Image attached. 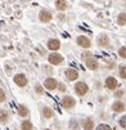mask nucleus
I'll return each instance as SVG.
<instances>
[{
    "label": "nucleus",
    "mask_w": 126,
    "mask_h": 130,
    "mask_svg": "<svg viewBox=\"0 0 126 130\" xmlns=\"http://www.w3.org/2000/svg\"><path fill=\"white\" fill-rule=\"evenodd\" d=\"M54 7L58 12H66L68 8H69V4L67 0H56L54 2Z\"/></svg>",
    "instance_id": "nucleus-11"
},
{
    "label": "nucleus",
    "mask_w": 126,
    "mask_h": 130,
    "mask_svg": "<svg viewBox=\"0 0 126 130\" xmlns=\"http://www.w3.org/2000/svg\"><path fill=\"white\" fill-rule=\"evenodd\" d=\"M21 127H22V130H32V129H33V125H32L31 121L25 120V121L21 124Z\"/></svg>",
    "instance_id": "nucleus-21"
},
{
    "label": "nucleus",
    "mask_w": 126,
    "mask_h": 130,
    "mask_svg": "<svg viewBox=\"0 0 126 130\" xmlns=\"http://www.w3.org/2000/svg\"><path fill=\"white\" fill-rule=\"evenodd\" d=\"M62 106L66 108V109H72L75 106H76V99L72 98L69 95H66L62 98Z\"/></svg>",
    "instance_id": "nucleus-7"
},
{
    "label": "nucleus",
    "mask_w": 126,
    "mask_h": 130,
    "mask_svg": "<svg viewBox=\"0 0 126 130\" xmlns=\"http://www.w3.org/2000/svg\"><path fill=\"white\" fill-rule=\"evenodd\" d=\"M89 91V86H87V84L86 83H84V81H79V83H76L75 84V93L77 95H85L86 93Z\"/></svg>",
    "instance_id": "nucleus-5"
},
{
    "label": "nucleus",
    "mask_w": 126,
    "mask_h": 130,
    "mask_svg": "<svg viewBox=\"0 0 126 130\" xmlns=\"http://www.w3.org/2000/svg\"><path fill=\"white\" fill-rule=\"evenodd\" d=\"M97 130H112L110 125H107V124H102L97 127Z\"/></svg>",
    "instance_id": "nucleus-26"
},
{
    "label": "nucleus",
    "mask_w": 126,
    "mask_h": 130,
    "mask_svg": "<svg viewBox=\"0 0 126 130\" xmlns=\"http://www.w3.org/2000/svg\"><path fill=\"white\" fill-rule=\"evenodd\" d=\"M122 2H126V0H122Z\"/></svg>",
    "instance_id": "nucleus-32"
},
{
    "label": "nucleus",
    "mask_w": 126,
    "mask_h": 130,
    "mask_svg": "<svg viewBox=\"0 0 126 130\" xmlns=\"http://www.w3.org/2000/svg\"><path fill=\"white\" fill-rule=\"evenodd\" d=\"M118 55L122 59H126V46H121L118 49Z\"/></svg>",
    "instance_id": "nucleus-23"
},
{
    "label": "nucleus",
    "mask_w": 126,
    "mask_h": 130,
    "mask_svg": "<svg viewBox=\"0 0 126 130\" xmlns=\"http://www.w3.org/2000/svg\"><path fill=\"white\" fill-rule=\"evenodd\" d=\"M82 127H84V130H93L94 129V121L90 119V117H87L82 122Z\"/></svg>",
    "instance_id": "nucleus-19"
},
{
    "label": "nucleus",
    "mask_w": 126,
    "mask_h": 130,
    "mask_svg": "<svg viewBox=\"0 0 126 130\" xmlns=\"http://www.w3.org/2000/svg\"><path fill=\"white\" fill-rule=\"evenodd\" d=\"M51 20H53V14L48 9H41L39 12V21L41 23H49L51 22Z\"/></svg>",
    "instance_id": "nucleus-3"
},
{
    "label": "nucleus",
    "mask_w": 126,
    "mask_h": 130,
    "mask_svg": "<svg viewBox=\"0 0 126 130\" xmlns=\"http://www.w3.org/2000/svg\"><path fill=\"white\" fill-rule=\"evenodd\" d=\"M122 94H123V91H122V90H118V91H116V93H115V97L121 98V97H122Z\"/></svg>",
    "instance_id": "nucleus-30"
},
{
    "label": "nucleus",
    "mask_w": 126,
    "mask_h": 130,
    "mask_svg": "<svg viewBox=\"0 0 126 130\" xmlns=\"http://www.w3.org/2000/svg\"><path fill=\"white\" fill-rule=\"evenodd\" d=\"M17 112H18V115H20L21 117H27L30 115V111H28V108L25 104H20V106H18Z\"/></svg>",
    "instance_id": "nucleus-14"
},
{
    "label": "nucleus",
    "mask_w": 126,
    "mask_h": 130,
    "mask_svg": "<svg viewBox=\"0 0 126 130\" xmlns=\"http://www.w3.org/2000/svg\"><path fill=\"white\" fill-rule=\"evenodd\" d=\"M69 126H71V129H72V130H79V125H77V122H76V121H71Z\"/></svg>",
    "instance_id": "nucleus-29"
},
{
    "label": "nucleus",
    "mask_w": 126,
    "mask_h": 130,
    "mask_svg": "<svg viewBox=\"0 0 126 130\" xmlns=\"http://www.w3.org/2000/svg\"><path fill=\"white\" fill-rule=\"evenodd\" d=\"M35 91L38 93L39 95H43V93H44V86H43L41 84H39V83H36V84H35Z\"/></svg>",
    "instance_id": "nucleus-22"
},
{
    "label": "nucleus",
    "mask_w": 126,
    "mask_h": 130,
    "mask_svg": "<svg viewBox=\"0 0 126 130\" xmlns=\"http://www.w3.org/2000/svg\"><path fill=\"white\" fill-rule=\"evenodd\" d=\"M48 62L53 66H59L64 62V57L59 53H56V52H51L49 55H48Z\"/></svg>",
    "instance_id": "nucleus-1"
},
{
    "label": "nucleus",
    "mask_w": 126,
    "mask_h": 130,
    "mask_svg": "<svg viewBox=\"0 0 126 130\" xmlns=\"http://www.w3.org/2000/svg\"><path fill=\"white\" fill-rule=\"evenodd\" d=\"M46 48L51 52H57L61 49V41L58 39H49L46 43Z\"/></svg>",
    "instance_id": "nucleus-8"
},
{
    "label": "nucleus",
    "mask_w": 126,
    "mask_h": 130,
    "mask_svg": "<svg viewBox=\"0 0 126 130\" xmlns=\"http://www.w3.org/2000/svg\"><path fill=\"white\" fill-rule=\"evenodd\" d=\"M43 71L45 73H48V75H50V73H53V67L48 66V64H43Z\"/></svg>",
    "instance_id": "nucleus-24"
},
{
    "label": "nucleus",
    "mask_w": 126,
    "mask_h": 130,
    "mask_svg": "<svg viewBox=\"0 0 126 130\" xmlns=\"http://www.w3.org/2000/svg\"><path fill=\"white\" fill-rule=\"evenodd\" d=\"M117 86H118V83H117V80H116L113 76H108V77L105 79V88H107V89L116 90Z\"/></svg>",
    "instance_id": "nucleus-13"
},
{
    "label": "nucleus",
    "mask_w": 126,
    "mask_h": 130,
    "mask_svg": "<svg viewBox=\"0 0 126 130\" xmlns=\"http://www.w3.org/2000/svg\"><path fill=\"white\" fill-rule=\"evenodd\" d=\"M97 44L100 46V48H110L111 46V40L108 38V35L105 34H100L97 39Z\"/></svg>",
    "instance_id": "nucleus-6"
},
{
    "label": "nucleus",
    "mask_w": 126,
    "mask_h": 130,
    "mask_svg": "<svg viewBox=\"0 0 126 130\" xmlns=\"http://www.w3.org/2000/svg\"><path fill=\"white\" fill-rule=\"evenodd\" d=\"M13 81L17 86H20V88H25L28 84V79H27V76L25 75V73H15V75L13 76Z\"/></svg>",
    "instance_id": "nucleus-2"
},
{
    "label": "nucleus",
    "mask_w": 126,
    "mask_h": 130,
    "mask_svg": "<svg viewBox=\"0 0 126 130\" xmlns=\"http://www.w3.org/2000/svg\"><path fill=\"white\" fill-rule=\"evenodd\" d=\"M112 109L115 112H122V111H125V103H122L121 101H117L112 104Z\"/></svg>",
    "instance_id": "nucleus-16"
},
{
    "label": "nucleus",
    "mask_w": 126,
    "mask_h": 130,
    "mask_svg": "<svg viewBox=\"0 0 126 130\" xmlns=\"http://www.w3.org/2000/svg\"><path fill=\"white\" fill-rule=\"evenodd\" d=\"M41 113H43V117H45V119H50V117H53V109H51L50 107L44 106V107L41 108Z\"/></svg>",
    "instance_id": "nucleus-18"
},
{
    "label": "nucleus",
    "mask_w": 126,
    "mask_h": 130,
    "mask_svg": "<svg viewBox=\"0 0 126 130\" xmlns=\"http://www.w3.org/2000/svg\"><path fill=\"white\" fill-rule=\"evenodd\" d=\"M76 44L79 46L84 48V49H89L90 46H92V40H90L87 36H85V35H80V36H77V39H76Z\"/></svg>",
    "instance_id": "nucleus-4"
},
{
    "label": "nucleus",
    "mask_w": 126,
    "mask_h": 130,
    "mask_svg": "<svg viewBox=\"0 0 126 130\" xmlns=\"http://www.w3.org/2000/svg\"><path fill=\"white\" fill-rule=\"evenodd\" d=\"M57 89L61 91V93H64L66 90H67V86L63 84V83H61V84H58V86H57Z\"/></svg>",
    "instance_id": "nucleus-28"
},
{
    "label": "nucleus",
    "mask_w": 126,
    "mask_h": 130,
    "mask_svg": "<svg viewBox=\"0 0 126 130\" xmlns=\"http://www.w3.org/2000/svg\"><path fill=\"white\" fill-rule=\"evenodd\" d=\"M116 22L118 26H125L126 25V12H121L117 18H116Z\"/></svg>",
    "instance_id": "nucleus-17"
},
{
    "label": "nucleus",
    "mask_w": 126,
    "mask_h": 130,
    "mask_svg": "<svg viewBox=\"0 0 126 130\" xmlns=\"http://www.w3.org/2000/svg\"><path fill=\"white\" fill-rule=\"evenodd\" d=\"M118 76L122 80H126V64H120V67H118Z\"/></svg>",
    "instance_id": "nucleus-20"
},
{
    "label": "nucleus",
    "mask_w": 126,
    "mask_h": 130,
    "mask_svg": "<svg viewBox=\"0 0 126 130\" xmlns=\"http://www.w3.org/2000/svg\"><path fill=\"white\" fill-rule=\"evenodd\" d=\"M85 64H86V67H87L89 70H92V71H97V70L99 68V63H98V61L94 59L93 57L86 58V59H85Z\"/></svg>",
    "instance_id": "nucleus-12"
},
{
    "label": "nucleus",
    "mask_w": 126,
    "mask_h": 130,
    "mask_svg": "<svg viewBox=\"0 0 126 130\" xmlns=\"http://www.w3.org/2000/svg\"><path fill=\"white\" fill-rule=\"evenodd\" d=\"M64 76L69 80V81H75L79 79V71L75 68H67L64 71Z\"/></svg>",
    "instance_id": "nucleus-10"
},
{
    "label": "nucleus",
    "mask_w": 126,
    "mask_h": 130,
    "mask_svg": "<svg viewBox=\"0 0 126 130\" xmlns=\"http://www.w3.org/2000/svg\"><path fill=\"white\" fill-rule=\"evenodd\" d=\"M118 124L121 125V127H123V129H126V115H125V116H122V117L120 119V121H118Z\"/></svg>",
    "instance_id": "nucleus-27"
},
{
    "label": "nucleus",
    "mask_w": 126,
    "mask_h": 130,
    "mask_svg": "<svg viewBox=\"0 0 126 130\" xmlns=\"http://www.w3.org/2000/svg\"><path fill=\"white\" fill-rule=\"evenodd\" d=\"M5 99H7V94H5V91L0 88V103H3V102H5Z\"/></svg>",
    "instance_id": "nucleus-25"
},
{
    "label": "nucleus",
    "mask_w": 126,
    "mask_h": 130,
    "mask_svg": "<svg viewBox=\"0 0 126 130\" xmlns=\"http://www.w3.org/2000/svg\"><path fill=\"white\" fill-rule=\"evenodd\" d=\"M45 130H50V129H45Z\"/></svg>",
    "instance_id": "nucleus-31"
},
{
    "label": "nucleus",
    "mask_w": 126,
    "mask_h": 130,
    "mask_svg": "<svg viewBox=\"0 0 126 130\" xmlns=\"http://www.w3.org/2000/svg\"><path fill=\"white\" fill-rule=\"evenodd\" d=\"M9 119H10V115H9V112L7 109H0V122L2 124H7L8 121H9Z\"/></svg>",
    "instance_id": "nucleus-15"
},
{
    "label": "nucleus",
    "mask_w": 126,
    "mask_h": 130,
    "mask_svg": "<svg viewBox=\"0 0 126 130\" xmlns=\"http://www.w3.org/2000/svg\"><path fill=\"white\" fill-rule=\"evenodd\" d=\"M58 86V81L54 77H46L44 81V88L48 90H56Z\"/></svg>",
    "instance_id": "nucleus-9"
}]
</instances>
